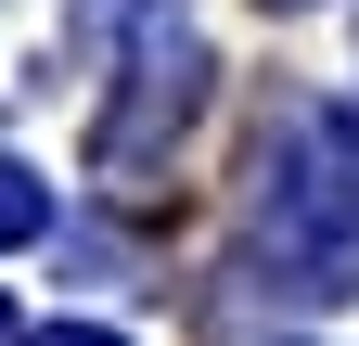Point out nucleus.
<instances>
[{"label":"nucleus","instance_id":"nucleus-1","mask_svg":"<svg viewBox=\"0 0 359 346\" xmlns=\"http://www.w3.org/2000/svg\"><path fill=\"white\" fill-rule=\"evenodd\" d=\"M244 219H257V256H269V282H283V295H308V308L359 295V116L283 103V116H269V141H257Z\"/></svg>","mask_w":359,"mask_h":346},{"label":"nucleus","instance_id":"nucleus-2","mask_svg":"<svg viewBox=\"0 0 359 346\" xmlns=\"http://www.w3.org/2000/svg\"><path fill=\"white\" fill-rule=\"evenodd\" d=\"M193 103H205V39H180V26H154L142 52H128V90H116V116L90 128V167L103 180H128L142 193V167L193 128Z\"/></svg>","mask_w":359,"mask_h":346},{"label":"nucleus","instance_id":"nucleus-3","mask_svg":"<svg viewBox=\"0 0 359 346\" xmlns=\"http://www.w3.org/2000/svg\"><path fill=\"white\" fill-rule=\"evenodd\" d=\"M39 231H52V180L0 154V244H39Z\"/></svg>","mask_w":359,"mask_h":346},{"label":"nucleus","instance_id":"nucleus-4","mask_svg":"<svg viewBox=\"0 0 359 346\" xmlns=\"http://www.w3.org/2000/svg\"><path fill=\"white\" fill-rule=\"evenodd\" d=\"M26 346H128V333H90V321H65V333H26Z\"/></svg>","mask_w":359,"mask_h":346},{"label":"nucleus","instance_id":"nucleus-5","mask_svg":"<svg viewBox=\"0 0 359 346\" xmlns=\"http://www.w3.org/2000/svg\"><path fill=\"white\" fill-rule=\"evenodd\" d=\"M283 13H308V0H283Z\"/></svg>","mask_w":359,"mask_h":346}]
</instances>
